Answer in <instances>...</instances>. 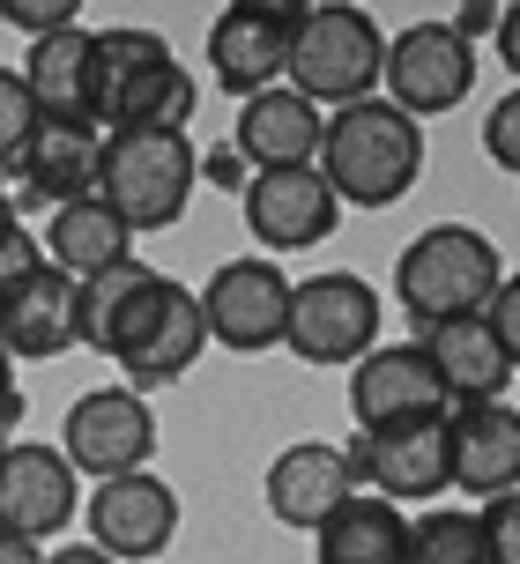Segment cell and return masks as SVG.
Here are the masks:
<instances>
[{
    "label": "cell",
    "mask_w": 520,
    "mask_h": 564,
    "mask_svg": "<svg viewBox=\"0 0 520 564\" xmlns=\"http://www.w3.org/2000/svg\"><path fill=\"white\" fill-rule=\"evenodd\" d=\"M202 178H216V186H246V156L224 141V149H208V156H202Z\"/></svg>",
    "instance_id": "obj_34"
},
{
    "label": "cell",
    "mask_w": 520,
    "mask_h": 564,
    "mask_svg": "<svg viewBox=\"0 0 520 564\" xmlns=\"http://www.w3.org/2000/svg\"><path fill=\"white\" fill-rule=\"evenodd\" d=\"M45 564H119V557H105L97 542H67V550H53Z\"/></svg>",
    "instance_id": "obj_39"
},
{
    "label": "cell",
    "mask_w": 520,
    "mask_h": 564,
    "mask_svg": "<svg viewBox=\"0 0 520 564\" xmlns=\"http://www.w3.org/2000/svg\"><path fill=\"white\" fill-rule=\"evenodd\" d=\"M202 349H208L202 297H194L186 282L164 275V290H156L149 319H142V327H134V335H127V341L112 349V365L127 371V387H134V394H149V387H172V379H186Z\"/></svg>",
    "instance_id": "obj_14"
},
{
    "label": "cell",
    "mask_w": 520,
    "mask_h": 564,
    "mask_svg": "<svg viewBox=\"0 0 520 564\" xmlns=\"http://www.w3.org/2000/svg\"><path fill=\"white\" fill-rule=\"evenodd\" d=\"M23 89H30V105H37V119H89V127H97L89 30L83 23H59V30H45V37H30Z\"/></svg>",
    "instance_id": "obj_23"
},
{
    "label": "cell",
    "mask_w": 520,
    "mask_h": 564,
    "mask_svg": "<svg viewBox=\"0 0 520 564\" xmlns=\"http://www.w3.org/2000/svg\"><path fill=\"white\" fill-rule=\"evenodd\" d=\"M30 127H37V105H30V89L15 67H0V171H8V156L30 141Z\"/></svg>",
    "instance_id": "obj_29"
},
{
    "label": "cell",
    "mask_w": 520,
    "mask_h": 564,
    "mask_svg": "<svg viewBox=\"0 0 520 564\" xmlns=\"http://www.w3.org/2000/svg\"><path fill=\"white\" fill-rule=\"evenodd\" d=\"M0 564H45V550L30 535H8V528H0Z\"/></svg>",
    "instance_id": "obj_38"
},
{
    "label": "cell",
    "mask_w": 520,
    "mask_h": 564,
    "mask_svg": "<svg viewBox=\"0 0 520 564\" xmlns=\"http://www.w3.org/2000/svg\"><path fill=\"white\" fill-rule=\"evenodd\" d=\"M313 171L327 178V194L343 208H394L424 171V119L394 112L387 97L335 105L327 127H319Z\"/></svg>",
    "instance_id": "obj_1"
},
{
    "label": "cell",
    "mask_w": 520,
    "mask_h": 564,
    "mask_svg": "<svg viewBox=\"0 0 520 564\" xmlns=\"http://www.w3.org/2000/svg\"><path fill=\"white\" fill-rule=\"evenodd\" d=\"M75 468H67V453L59 446H0V528L8 535H30L45 542L59 528H75Z\"/></svg>",
    "instance_id": "obj_16"
},
{
    "label": "cell",
    "mask_w": 520,
    "mask_h": 564,
    "mask_svg": "<svg viewBox=\"0 0 520 564\" xmlns=\"http://www.w3.org/2000/svg\"><path fill=\"white\" fill-rule=\"evenodd\" d=\"M89 542L119 564H149L164 557L178 535V490L164 476H149V468H127V476H105L89 490Z\"/></svg>",
    "instance_id": "obj_10"
},
{
    "label": "cell",
    "mask_w": 520,
    "mask_h": 564,
    "mask_svg": "<svg viewBox=\"0 0 520 564\" xmlns=\"http://www.w3.org/2000/svg\"><path fill=\"white\" fill-rule=\"evenodd\" d=\"M172 45L156 37V30H134V23H119V30H89V67H97V127H105V112H112V97L134 75H142L149 59H164Z\"/></svg>",
    "instance_id": "obj_28"
},
{
    "label": "cell",
    "mask_w": 520,
    "mask_h": 564,
    "mask_svg": "<svg viewBox=\"0 0 520 564\" xmlns=\"http://www.w3.org/2000/svg\"><path fill=\"white\" fill-rule=\"evenodd\" d=\"M97 149H105V134L89 119H37L30 141L8 156L15 194L30 208H59V200H75V194H97Z\"/></svg>",
    "instance_id": "obj_18"
},
{
    "label": "cell",
    "mask_w": 520,
    "mask_h": 564,
    "mask_svg": "<svg viewBox=\"0 0 520 564\" xmlns=\"http://www.w3.org/2000/svg\"><path fill=\"white\" fill-rule=\"evenodd\" d=\"M402 564H491L484 512L432 506L424 520H409V557H402Z\"/></svg>",
    "instance_id": "obj_27"
},
{
    "label": "cell",
    "mask_w": 520,
    "mask_h": 564,
    "mask_svg": "<svg viewBox=\"0 0 520 564\" xmlns=\"http://www.w3.org/2000/svg\"><path fill=\"white\" fill-rule=\"evenodd\" d=\"M319 127H327V112H319L313 97H297L290 83H268V89H253V97H238L231 149L246 156V164H260V171L313 164L319 156Z\"/></svg>",
    "instance_id": "obj_19"
},
{
    "label": "cell",
    "mask_w": 520,
    "mask_h": 564,
    "mask_svg": "<svg viewBox=\"0 0 520 564\" xmlns=\"http://www.w3.org/2000/svg\"><path fill=\"white\" fill-rule=\"evenodd\" d=\"M156 290H164V268H149V260H112V268H97V275L75 282V341L89 349H105L112 357L119 341L134 335L156 305Z\"/></svg>",
    "instance_id": "obj_22"
},
{
    "label": "cell",
    "mask_w": 520,
    "mask_h": 564,
    "mask_svg": "<svg viewBox=\"0 0 520 564\" xmlns=\"http://www.w3.org/2000/svg\"><path fill=\"white\" fill-rule=\"evenodd\" d=\"M23 416V394H15V357L0 349V423H15Z\"/></svg>",
    "instance_id": "obj_37"
},
{
    "label": "cell",
    "mask_w": 520,
    "mask_h": 564,
    "mask_svg": "<svg viewBox=\"0 0 520 564\" xmlns=\"http://www.w3.org/2000/svg\"><path fill=\"white\" fill-rule=\"evenodd\" d=\"M59 453H67V468L89 476V482L149 468V453H156V416H149V401L134 394V387H97V394H83L75 409H67Z\"/></svg>",
    "instance_id": "obj_9"
},
{
    "label": "cell",
    "mask_w": 520,
    "mask_h": 564,
    "mask_svg": "<svg viewBox=\"0 0 520 564\" xmlns=\"http://www.w3.org/2000/svg\"><path fill=\"white\" fill-rule=\"evenodd\" d=\"M379 59H387V30L372 23V8H357V0H313L305 23L290 30L283 75L313 105H357V97L379 89Z\"/></svg>",
    "instance_id": "obj_4"
},
{
    "label": "cell",
    "mask_w": 520,
    "mask_h": 564,
    "mask_svg": "<svg viewBox=\"0 0 520 564\" xmlns=\"http://www.w3.org/2000/svg\"><path fill=\"white\" fill-rule=\"evenodd\" d=\"M416 349H424V365L438 371L446 401H506V394H513L520 349H506V341L491 335V319H484V312H462V319L424 327Z\"/></svg>",
    "instance_id": "obj_17"
},
{
    "label": "cell",
    "mask_w": 520,
    "mask_h": 564,
    "mask_svg": "<svg viewBox=\"0 0 520 564\" xmlns=\"http://www.w3.org/2000/svg\"><path fill=\"white\" fill-rule=\"evenodd\" d=\"M498 282H506V260L476 224H432L424 238H409L402 260H394V297L416 319V335L438 327V319H462V312H484Z\"/></svg>",
    "instance_id": "obj_3"
},
{
    "label": "cell",
    "mask_w": 520,
    "mask_h": 564,
    "mask_svg": "<svg viewBox=\"0 0 520 564\" xmlns=\"http://www.w3.org/2000/svg\"><path fill=\"white\" fill-rule=\"evenodd\" d=\"M402 557H409V512L394 498H372V490H349L313 528V564H402Z\"/></svg>",
    "instance_id": "obj_24"
},
{
    "label": "cell",
    "mask_w": 520,
    "mask_h": 564,
    "mask_svg": "<svg viewBox=\"0 0 520 564\" xmlns=\"http://www.w3.org/2000/svg\"><path fill=\"white\" fill-rule=\"evenodd\" d=\"M202 186V156L186 134H142L119 127L97 149V200L112 208L127 230H172L186 216V200Z\"/></svg>",
    "instance_id": "obj_2"
},
{
    "label": "cell",
    "mask_w": 520,
    "mask_h": 564,
    "mask_svg": "<svg viewBox=\"0 0 520 564\" xmlns=\"http://www.w3.org/2000/svg\"><path fill=\"white\" fill-rule=\"evenodd\" d=\"M0 349L23 357V365H45L59 349H75V275L37 260L8 297H0Z\"/></svg>",
    "instance_id": "obj_20"
},
{
    "label": "cell",
    "mask_w": 520,
    "mask_h": 564,
    "mask_svg": "<svg viewBox=\"0 0 520 564\" xmlns=\"http://www.w3.org/2000/svg\"><path fill=\"white\" fill-rule=\"evenodd\" d=\"M498 8H506V0H462V23H454V30H462L468 45H476V37L498 23Z\"/></svg>",
    "instance_id": "obj_35"
},
{
    "label": "cell",
    "mask_w": 520,
    "mask_h": 564,
    "mask_svg": "<svg viewBox=\"0 0 520 564\" xmlns=\"http://www.w3.org/2000/svg\"><path fill=\"white\" fill-rule=\"evenodd\" d=\"M379 341V297L365 275H313L290 282V319H283V349H297L305 365H357Z\"/></svg>",
    "instance_id": "obj_6"
},
{
    "label": "cell",
    "mask_w": 520,
    "mask_h": 564,
    "mask_svg": "<svg viewBox=\"0 0 520 564\" xmlns=\"http://www.w3.org/2000/svg\"><path fill=\"white\" fill-rule=\"evenodd\" d=\"M127 253H134V230L119 224L97 194H75V200H59V208H45V260L67 268L75 282L127 260Z\"/></svg>",
    "instance_id": "obj_25"
},
{
    "label": "cell",
    "mask_w": 520,
    "mask_h": 564,
    "mask_svg": "<svg viewBox=\"0 0 520 564\" xmlns=\"http://www.w3.org/2000/svg\"><path fill=\"white\" fill-rule=\"evenodd\" d=\"M484 149H491V164H498V171H520V97H513V89H506V97L491 105Z\"/></svg>",
    "instance_id": "obj_33"
},
{
    "label": "cell",
    "mask_w": 520,
    "mask_h": 564,
    "mask_svg": "<svg viewBox=\"0 0 520 564\" xmlns=\"http://www.w3.org/2000/svg\"><path fill=\"white\" fill-rule=\"evenodd\" d=\"M194 105H202V89H194V75H186V59L164 53L149 59L134 83L112 97V112H105V127H142V134H186L194 127Z\"/></svg>",
    "instance_id": "obj_26"
},
{
    "label": "cell",
    "mask_w": 520,
    "mask_h": 564,
    "mask_svg": "<svg viewBox=\"0 0 520 564\" xmlns=\"http://www.w3.org/2000/svg\"><path fill=\"white\" fill-rule=\"evenodd\" d=\"M313 0H231L216 23H208V75L231 97H253V89L283 83L290 59V30L305 23Z\"/></svg>",
    "instance_id": "obj_8"
},
{
    "label": "cell",
    "mask_w": 520,
    "mask_h": 564,
    "mask_svg": "<svg viewBox=\"0 0 520 564\" xmlns=\"http://www.w3.org/2000/svg\"><path fill=\"white\" fill-rule=\"evenodd\" d=\"M238 194H246V224L268 253H313L319 238H335V224H343V200L327 194V178L313 164L253 171Z\"/></svg>",
    "instance_id": "obj_12"
},
{
    "label": "cell",
    "mask_w": 520,
    "mask_h": 564,
    "mask_svg": "<svg viewBox=\"0 0 520 564\" xmlns=\"http://www.w3.org/2000/svg\"><path fill=\"white\" fill-rule=\"evenodd\" d=\"M75 15H83V0H0V23L30 30V37H45V30L75 23Z\"/></svg>",
    "instance_id": "obj_32"
},
{
    "label": "cell",
    "mask_w": 520,
    "mask_h": 564,
    "mask_svg": "<svg viewBox=\"0 0 520 564\" xmlns=\"http://www.w3.org/2000/svg\"><path fill=\"white\" fill-rule=\"evenodd\" d=\"M446 482L468 498H498L520 482V409L513 401H454L446 409Z\"/></svg>",
    "instance_id": "obj_15"
},
{
    "label": "cell",
    "mask_w": 520,
    "mask_h": 564,
    "mask_svg": "<svg viewBox=\"0 0 520 564\" xmlns=\"http://www.w3.org/2000/svg\"><path fill=\"white\" fill-rule=\"evenodd\" d=\"M454 401L438 387V371L424 365L416 341H372L357 365H349V416L357 431L372 423H424V416H446Z\"/></svg>",
    "instance_id": "obj_13"
},
{
    "label": "cell",
    "mask_w": 520,
    "mask_h": 564,
    "mask_svg": "<svg viewBox=\"0 0 520 564\" xmlns=\"http://www.w3.org/2000/svg\"><path fill=\"white\" fill-rule=\"evenodd\" d=\"M491 45H498V59H506V67H520V23H513V8H498Z\"/></svg>",
    "instance_id": "obj_36"
},
{
    "label": "cell",
    "mask_w": 520,
    "mask_h": 564,
    "mask_svg": "<svg viewBox=\"0 0 520 564\" xmlns=\"http://www.w3.org/2000/svg\"><path fill=\"white\" fill-rule=\"evenodd\" d=\"M343 460H349V476H357V490L394 498V506H432V498L454 490L446 482V416L372 423V431H357L343 446Z\"/></svg>",
    "instance_id": "obj_7"
},
{
    "label": "cell",
    "mask_w": 520,
    "mask_h": 564,
    "mask_svg": "<svg viewBox=\"0 0 520 564\" xmlns=\"http://www.w3.org/2000/svg\"><path fill=\"white\" fill-rule=\"evenodd\" d=\"M194 297H202L208 341H224V349H238V357H260V349L283 341L290 275L275 268V260H224Z\"/></svg>",
    "instance_id": "obj_11"
},
{
    "label": "cell",
    "mask_w": 520,
    "mask_h": 564,
    "mask_svg": "<svg viewBox=\"0 0 520 564\" xmlns=\"http://www.w3.org/2000/svg\"><path fill=\"white\" fill-rule=\"evenodd\" d=\"M484 542H491V564H520V498L513 490L484 498Z\"/></svg>",
    "instance_id": "obj_30"
},
{
    "label": "cell",
    "mask_w": 520,
    "mask_h": 564,
    "mask_svg": "<svg viewBox=\"0 0 520 564\" xmlns=\"http://www.w3.org/2000/svg\"><path fill=\"white\" fill-rule=\"evenodd\" d=\"M379 89H387V105L409 112V119L454 112L468 89H476V45H468L454 23H409V30L387 37Z\"/></svg>",
    "instance_id": "obj_5"
},
{
    "label": "cell",
    "mask_w": 520,
    "mask_h": 564,
    "mask_svg": "<svg viewBox=\"0 0 520 564\" xmlns=\"http://www.w3.org/2000/svg\"><path fill=\"white\" fill-rule=\"evenodd\" d=\"M0 224H15V200H8V194H0Z\"/></svg>",
    "instance_id": "obj_40"
},
{
    "label": "cell",
    "mask_w": 520,
    "mask_h": 564,
    "mask_svg": "<svg viewBox=\"0 0 520 564\" xmlns=\"http://www.w3.org/2000/svg\"><path fill=\"white\" fill-rule=\"evenodd\" d=\"M37 260H45V246L30 238L23 216H15V224H0V297H8V290H15V282H23Z\"/></svg>",
    "instance_id": "obj_31"
},
{
    "label": "cell",
    "mask_w": 520,
    "mask_h": 564,
    "mask_svg": "<svg viewBox=\"0 0 520 564\" xmlns=\"http://www.w3.org/2000/svg\"><path fill=\"white\" fill-rule=\"evenodd\" d=\"M349 490H357V476H349L343 446L297 438V446H283L275 460H268V512H275L283 528H305V535H313Z\"/></svg>",
    "instance_id": "obj_21"
}]
</instances>
